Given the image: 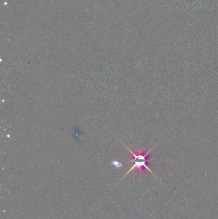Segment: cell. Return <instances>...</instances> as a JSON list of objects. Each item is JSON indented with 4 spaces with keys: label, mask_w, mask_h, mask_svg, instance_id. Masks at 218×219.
<instances>
[{
    "label": "cell",
    "mask_w": 218,
    "mask_h": 219,
    "mask_svg": "<svg viewBox=\"0 0 218 219\" xmlns=\"http://www.w3.org/2000/svg\"><path fill=\"white\" fill-rule=\"evenodd\" d=\"M128 162H132L133 163V165H132V167L130 169V170H129L128 172L126 173V174L124 176V177L126 175H127L129 172H131L132 170H136V172L140 174L142 172V170L143 169H147L149 172H150L151 173L154 174V173L152 172V171L148 167V165L150 163L149 162V160H132V161H128Z\"/></svg>",
    "instance_id": "obj_1"
},
{
    "label": "cell",
    "mask_w": 218,
    "mask_h": 219,
    "mask_svg": "<svg viewBox=\"0 0 218 219\" xmlns=\"http://www.w3.org/2000/svg\"><path fill=\"white\" fill-rule=\"evenodd\" d=\"M112 164H113V165L115 166L116 167H118H118H121L122 166V163L120 162H117V161H114V162H112Z\"/></svg>",
    "instance_id": "obj_2"
}]
</instances>
